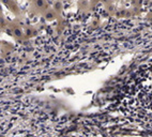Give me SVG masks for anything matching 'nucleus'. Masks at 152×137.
Segmentation results:
<instances>
[{
    "mask_svg": "<svg viewBox=\"0 0 152 137\" xmlns=\"http://www.w3.org/2000/svg\"><path fill=\"white\" fill-rule=\"evenodd\" d=\"M25 34L27 36H33V31L30 29V28H27L26 29V32H25Z\"/></svg>",
    "mask_w": 152,
    "mask_h": 137,
    "instance_id": "39448f33",
    "label": "nucleus"
},
{
    "mask_svg": "<svg viewBox=\"0 0 152 137\" xmlns=\"http://www.w3.org/2000/svg\"><path fill=\"white\" fill-rule=\"evenodd\" d=\"M12 29H13V36L16 39L24 38V32H23L22 29L19 27H12Z\"/></svg>",
    "mask_w": 152,
    "mask_h": 137,
    "instance_id": "7ed1b4c3",
    "label": "nucleus"
},
{
    "mask_svg": "<svg viewBox=\"0 0 152 137\" xmlns=\"http://www.w3.org/2000/svg\"><path fill=\"white\" fill-rule=\"evenodd\" d=\"M2 2L8 7L12 12H14L15 14H19V9L18 6H17L16 3L14 2L13 0H2Z\"/></svg>",
    "mask_w": 152,
    "mask_h": 137,
    "instance_id": "f03ea898",
    "label": "nucleus"
},
{
    "mask_svg": "<svg viewBox=\"0 0 152 137\" xmlns=\"http://www.w3.org/2000/svg\"><path fill=\"white\" fill-rule=\"evenodd\" d=\"M128 108L152 117V62L140 68L128 84Z\"/></svg>",
    "mask_w": 152,
    "mask_h": 137,
    "instance_id": "f257e3e1",
    "label": "nucleus"
},
{
    "mask_svg": "<svg viewBox=\"0 0 152 137\" xmlns=\"http://www.w3.org/2000/svg\"><path fill=\"white\" fill-rule=\"evenodd\" d=\"M44 4H45V1L44 0H35V7L37 8H43Z\"/></svg>",
    "mask_w": 152,
    "mask_h": 137,
    "instance_id": "20e7f679",
    "label": "nucleus"
}]
</instances>
